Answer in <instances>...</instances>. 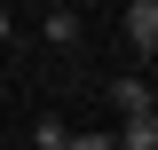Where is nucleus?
Returning a JSON list of instances; mask_svg holds the SVG:
<instances>
[{"label":"nucleus","instance_id":"nucleus-5","mask_svg":"<svg viewBox=\"0 0 158 150\" xmlns=\"http://www.w3.org/2000/svg\"><path fill=\"white\" fill-rule=\"evenodd\" d=\"M63 142H71V119H40L32 127V150H63Z\"/></svg>","mask_w":158,"mask_h":150},{"label":"nucleus","instance_id":"nucleus-1","mask_svg":"<svg viewBox=\"0 0 158 150\" xmlns=\"http://www.w3.org/2000/svg\"><path fill=\"white\" fill-rule=\"evenodd\" d=\"M118 32H127V48H135V56L150 63V56H158V0H127Z\"/></svg>","mask_w":158,"mask_h":150},{"label":"nucleus","instance_id":"nucleus-7","mask_svg":"<svg viewBox=\"0 0 158 150\" xmlns=\"http://www.w3.org/2000/svg\"><path fill=\"white\" fill-rule=\"evenodd\" d=\"M0 48H8V8H0Z\"/></svg>","mask_w":158,"mask_h":150},{"label":"nucleus","instance_id":"nucleus-6","mask_svg":"<svg viewBox=\"0 0 158 150\" xmlns=\"http://www.w3.org/2000/svg\"><path fill=\"white\" fill-rule=\"evenodd\" d=\"M63 150H118V142H111L103 127H71V142H63Z\"/></svg>","mask_w":158,"mask_h":150},{"label":"nucleus","instance_id":"nucleus-8","mask_svg":"<svg viewBox=\"0 0 158 150\" xmlns=\"http://www.w3.org/2000/svg\"><path fill=\"white\" fill-rule=\"evenodd\" d=\"M48 8H79V0H48Z\"/></svg>","mask_w":158,"mask_h":150},{"label":"nucleus","instance_id":"nucleus-2","mask_svg":"<svg viewBox=\"0 0 158 150\" xmlns=\"http://www.w3.org/2000/svg\"><path fill=\"white\" fill-rule=\"evenodd\" d=\"M111 111L118 119H142V111H150V79H142V71H118L111 79Z\"/></svg>","mask_w":158,"mask_h":150},{"label":"nucleus","instance_id":"nucleus-9","mask_svg":"<svg viewBox=\"0 0 158 150\" xmlns=\"http://www.w3.org/2000/svg\"><path fill=\"white\" fill-rule=\"evenodd\" d=\"M150 111H158V79H150Z\"/></svg>","mask_w":158,"mask_h":150},{"label":"nucleus","instance_id":"nucleus-3","mask_svg":"<svg viewBox=\"0 0 158 150\" xmlns=\"http://www.w3.org/2000/svg\"><path fill=\"white\" fill-rule=\"evenodd\" d=\"M118 150H158V111H142V119H118V134H111Z\"/></svg>","mask_w":158,"mask_h":150},{"label":"nucleus","instance_id":"nucleus-4","mask_svg":"<svg viewBox=\"0 0 158 150\" xmlns=\"http://www.w3.org/2000/svg\"><path fill=\"white\" fill-rule=\"evenodd\" d=\"M48 48H79V8H48Z\"/></svg>","mask_w":158,"mask_h":150}]
</instances>
